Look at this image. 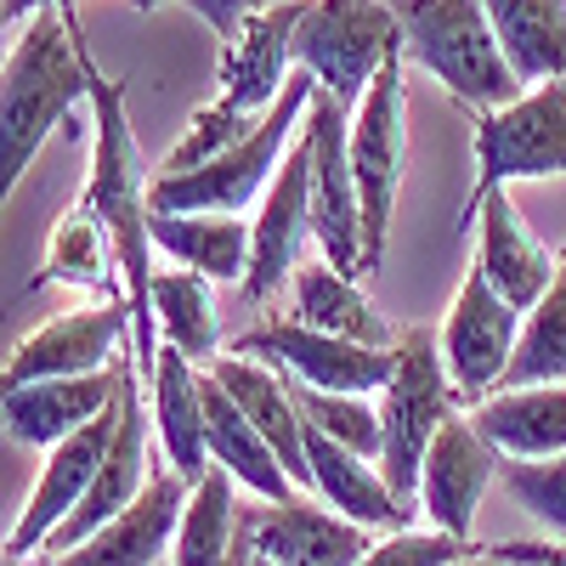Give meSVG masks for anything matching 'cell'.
Returning a JSON list of instances; mask_svg holds the SVG:
<instances>
[{
	"label": "cell",
	"instance_id": "6da1fadb",
	"mask_svg": "<svg viewBox=\"0 0 566 566\" xmlns=\"http://www.w3.org/2000/svg\"><path fill=\"white\" fill-rule=\"evenodd\" d=\"M85 69H91V108H97V154H91V181H85V210L108 227L114 239V255H119V272H125V306H130V323H136V340H130V357H136V374L154 380V357H159V323H154V266H148V221H154V205H148V176H142V148H136V130L125 119V80H108L85 52Z\"/></svg>",
	"mask_w": 566,
	"mask_h": 566
},
{
	"label": "cell",
	"instance_id": "7a4b0ae2",
	"mask_svg": "<svg viewBox=\"0 0 566 566\" xmlns=\"http://www.w3.org/2000/svg\"><path fill=\"white\" fill-rule=\"evenodd\" d=\"M80 97H91V69L74 34V12H34L7 52V74H0V187L7 193L23 181L45 136L74 114Z\"/></svg>",
	"mask_w": 566,
	"mask_h": 566
},
{
	"label": "cell",
	"instance_id": "3957f363",
	"mask_svg": "<svg viewBox=\"0 0 566 566\" xmlns=\"http://www.w3.org/2000/svg\"><path fill=\"white\" fill-rule=\"evenodd\" d=\"M391 12L402 23V52L431 80H442L448 97L476 119L510 108L527 91L515 80L482 0H391Z\"/></svg>",
	"mask_w": 566,
	"mask_h": 566
},
{
	"label": "cell",
	"instance_id": "277c9868",
	"mask_svg": "<svg viewBox=\"0 0 566 566\" xmlns=\"http://www.w3.org/2000/svg\"><path fill=\"white\" fill-rule=\"evenodd\" d=\"M312 97H317V80L306 69H295L290 91H283L277 108L255 125L250 142H239V148H227L221 159L187 170V176H154V187H148L154 216H239L255 199H266L277 165L290 159L295 136L306 130Z\"/></svg>",
	"mask_w": 566,
	"mask_h": 566
},
{
	"label": "cell",
	"instance_id": "5b68a950",
	"mask_svg": "<svg viewBox=\"0 0 566 566\" xmlns=\"http://www.w3.org/2000/svg\"><path fill=\"white\" fill-rule=\"evenodd\" d=\"M453 413H470L459 386L448 380L442 368V346L431 328H408L397 340V374L391 386L380 391V424H386V453H380V470L402 504H419V470H424V453H431L437 431L453 419Z\"/></svg>",
	"mask_w": 566,
	"mask_h": 566
},
{
	"label": "cell",
	"instance_id": "8992f818",
	"mask_svg": "<svg viewBox=\"0 0 566 566\" xmlns=\"http://www.w3.org/2000/svg\"><path fill=\"white\" fill-rule=\"evenodd\" d=\"M402 52V23L391 0H312L295 29V69L317 80L335 103L357 108L391 57Z\"/></svg>",
	"mask_w": 566,
	"mask_h": 566
},
{
	"label": "cell",
	"instance_id": "52a82bcc",
	"mask_svg": "<svg viewBox=\"0 0 566 566\" xmlns=\"http://www.w3.org/2000/svg\"><path fill=\"white\" fill-rule=\"evenodd\" d=\"M402 159H408V80H402V52H397L374 74L363 103L352 108V176H357V205H363V277H374L386 261Z\"/></svg>",
	"mask_w": 566,
	"mask_h": 566
},
{
	"label": "cell",
	"instance_id": "ba28073f",
	"mask_svg": "<svg viewBox=\"0 0 566 566\" xmlns=\"http://www.w3.org/2000/svg\"><path fill=\"white\" fill-rule=\"evenodd\" d=\"M544 176H566V80H544L510 108L476 119V187L464 199V221H476V210L510 181Z\"/></svg>",
	"mask_w": 566,
	"mask_h": 566
},
{
	"label": "cell",
	"instance_id": "9c48e42d",
	"mask_svg": "<svg viewBox=\"0 0 566 566\" xmlns=\"http://www.w3.org/2000/svg\"><path fill=\"white\" fill-rule=\"evenodd\" d=\"M227 352L272 363L290 380H301L312 391H335V397H380L397 374V346H363V340H340V335H317V328H306L295 317H272V323L250 328V335H239Z\"/></svg>",
	"mask_w": 566,
	"mask_h": 566
},
{
	"label": "cell",
	"instance_id": "30bf717a",
	"mask_svg": "<svg viewBox=\"0 0 566 566\" xmlns=\"http://www.w3.org/2000/svg\"><path fill=\"white\" fill-rule=\"evenodd\" d=\"M515 340H522V312H515L482 266H470L459 295L437 328V346H442V368L448 380L459 386L464 408L488 402L499 386H504V368L515 357Z\"/></svg>",
	"mask_w": 566,
	"mask_h": 566
},
{
	"label": "cell",
	"instance_id": "8fae6325",
	"mask_svg": "<svg viewBox=\"0 0 566 566\" xmlns=\"http://www.w3.org/2000/svg\"><path fill=\"white\" fill-rule=\"evenodd\" d=\"M312 142V239L328 266L346 277H363V205H357V176H352V108L335 103L328 91L312 97L306 114Z\"/></svg>",
	"mask_w": 566,
	"mask_h": 566
},
{
	"label": "cell",
	"instance_id": "7c38bea8",
	"mask_svg": "<svg viewBox=\"0 0 566 566\" xmlns=\"http://www.w3.org/2000/svg\"><path fill=\"white\" fill-rule=\"evenodd\" d=\"M119 419H125V402H114L103 419H91L85 431H74L69 442H57L52 453H45L40 482L29 488V504H23V515L7 533V560H29L34 549H45L52 533L85 504V493L97 488V470L108 464V448L119 437Z\"/></svg>",
	"mask_w": 566,
	"mask_h": 566
},
{
	"label": "cell",
	"instance_id": "4fadbf2b",
	"mask_svg": "<svg viewBox=\"0 0 566 566\" xmlns=\"http://www.w3.org/2000/svg\"><path fill=\"white\" fill-rule=\"evenodd\" d=\"M125 340H136V323H130V306L125 301L52 317V323H40L34 335H23L12 346L7 374H0V391L34 386V380H80V374H108L114 368V352H130Z\"/></svg>",
	"mask_w": 566,
	"mask_h": 566
},
{
	"label": "cell",
	"instance_id": "5bb4252c",
	"mask_svg": "<svg viewBox=\"0 0 566 566\" xmlns=\"http://www.w3.org/2000/svg\"><path fill=\"white\" fill-rule=\"evenodd\" d=\"M499 476H504V453L470 424V413H453L419 470V504L431 515V527L453 538H476V510Z\"/></svg>",
	"mask_w": 566,
	"mask_h": 566
},
{
	"label": "cell",
	"instance_id": "9a60e30c",
	"mask_svg": "<svg viewBox=\"0 0 566 566\" xmlns=\"http://www.w3.org/2000/svg\"><path fill=\"white\" fill-rule=\"evenodd\" d=\"M306 7L312 0L272 7V12L250 18L239 29V40L221 45L216 103H227L232 114H250V119H266L277 108V97L290 91V74H295V29H301Z\"/></svg>",
	"mask_w": 566,
	"mask_h": 566
},
{
	"label": "cell",
	"instance_id": "2e32d148",
	"mask_svg": "<svg viewBox=\"0 0 566 566\" xmlns=\"http://www.w3.org/2000/svg\"><path fill=\"white\" fill-rule=\"evenodd\" d=\"M255 244H250V277H244V301H266L272 290H283V277L301 272V244L312 232V142L306 130L295 136L290 159L277 165L261 216L250 221Z\"/></svg>",
	"mask_w": 566,
	"mask_h": 566
},
{
	"label": "cell",
	"instance_id": "e0dca14e",
	"mask_svg": "<svg viewBox=\"0 0 566 566\" xmlns=\"http://www.w3.org/2000/svg\"><path fill=\"white\" fill-rule=\"evenodd\" d=\"M119 402H125V419H119V437H114V448H108V464L97 470V488L85 493V504L52 533V544H45V549H52V560L69 555V549H80L85 538H97L114 515H125V510L142 499V488L154 482V470H148V402H142L136 357L125 363V391H119Z\"/></svg>",
	"mask_w": 566,
	"mask_h": 566
},
{
	"label": "cell",
	"instance_id": "ac0fdd59",
	"mask_svg": "<svg viewBox=\"0 0 566 566\" xmlns=\"http://www.w3.org/2000/svg\"><path fill=\"white\" fill-rule=\"evenodd\" d=\"M125 363H114L108 374H80V380H34V386L0 391V424H7V437L52 453L57 442H69L74 431H85L91 419H103L119 402Z\"/></svg>",
	"mask_w": 566,
	"mask_h": 566
},
{
	"label": "cell",
	"instance_id": "d6986e66",
	"mask_svg": "<svg viewBox=\"0 0 566 566\" xmlns=\"http://www.w3.org/2000/svg\"><path fill=\"white\" fill-rule=\"evenodd\" d=\"M244 527L261 560L272 566H363V555L374 549V533L346 522L328 504H261L244 510Z\"/></svg>",
	"mask_w": 566,
	"mask_h": 566
},
{
	"label": "cell",
	"instance_id": "ffe728a7",
	"mask_svg": "<svg viewBox=\"0 0 566 566\" xmlns=\"http://www.w3.org/2000/svg\"><path fill=\"white\" fill-rule=\"evenodd\" d=\"M187 499H193V488L170 464H159L154 482L142 488V499L125 515H114L97 538L57 555L52 566H165V555L176 549V533H181Z\"/></svg>",
	"mask_w": 566,
	"mask_h": 566
},
{
	"label": "cell",
	"instance_id": "44dd1931",
	"mask_svg": "<svg viewBox=\"0 0 566 566\" xmlns=\"http://www.w3.org/2000/svg\"><path fill=\"white\" fill-rule=\"evenodd\" d=\"M210 374L227 386V397L250 413V424L272 442V453L283 459L290 482L301 493H312V464H306V419H301V402H295V386L290 374L272 368V363H255V357H239V352H221L210 363Z\"/></svg>",
	"mask_w": 566,
	"mask_h": 566
},
{
	"label": "cell",
	"instance_id": "7402d4cb",
	"mask_svg": "<svg viewBox=\"0 0 566 566\" xmlns=\"http://www.w3.org/2000/svg\"><path fill=\"white\" fill-rule=\"evenodd\" d=\"M476 266L488 272V283L522 317L549 295V283L560 272V261L527 232L522 210H515V199H510V187L476 210Z\"/></svg>",
	"mask_w": 566,
	"mask_h": 566
},
{
	"label": "cell",
	"instance_id": "603a6c76",
	"mask_svg": "<svg viewBox=\"0 0 566 566\" xmlns=\"http://www.w3.org/2000/svg\"><path fill=\"white\" fill-rule=\"evenodd\" d=\"M306 464H312V493L328 504V510H340L346 522L357 527H380V533H402L413 527V504H402L386 482V470L374 464V459H357L352 448L340 442H328L323 431H312L306 424Z\"/></svg>",
	"mask_w": 566,
	"mask_h": 566
},
{
	"label": "cell",
	"instance_id": "cb8c5ba5",
	"mask_svg": "<svg viewBox=\"0 0 566 566\" xmlns=\"http://www.w3.org/2000/svg\"><path fill=\"white\" fill-rule=\"evenodd\" d=\"M148 386H154V431H159L165 464L187 488H199L216 470L210 464V442H205V368L159 340Z\"/></svg>",
	"mask_w": 566,
	"mask_h": 566
},
{
	"label": "cell",
	"instance_id": "d4e9b609",
	"mask_svg": "<svg viewBox=\"0 0 566 566\" xmlns=\"http://www.w3.org/2000/svg\"><path fill=\"white\" fill-rule=\"evenodd\" d=\"M205 442H210V464L227 470L239 488H250L261 504H295L301 488L290 482L283 459L272 453V442L250 424V413L227 397V386L205 368Z\"/></svg>",
	"mask_w": 566,
	"mask_h": 566
},
{
	"label": "cell",
	"instance_id": "484cf974",
	"mask_svg": "<svg viewBox=\"0 0 566 566\" xmlns=\"http://www.w3.org/2000/svg\"><path fill=\"white\" fill-rule=\"evenodd\" d=\"M470 424L504 459H560L566 453V386H522L493 391L470 408Z\"/></svg>",
	"mask_w": 566,
	"mask_h": 566
},
{
	"label": "cell",
	"instance_id": "4316f807",
	"mask_svg": "<svg viewBox=\"0 0 566 566\" xmlns=\"http://www.w3.org/2000/svg\"><path fill=\"white\" fill-rule=\"evenodd\" d=\"M290 317L317 328V335H340V340H363V346H397L391 323L374 312V301L357 290V277H346L328 261H306L290 277Z\"/></svg>",
	"mask_w": 566,
	"mask_h": 566
},
{
	"label": "cell",
	"instance_id": "83f0119b",
	"mask_svg": "<svg viewBox=\"0 0 566 566\" xmlns=\"http://www.w3.org/2000/svg\"><path fill=\"white\" fill-rule=\"evenodd\" d=\"M148 239L170 261H181L187 272H199L210 283H239V290H244V277H250L255 232L239 216H154Z\"/></svg>",
	"mask_w": 566,
	"mask_h": 566
},
{
	"label": "cell",
	"instance_id": "f1b7e54d",
	"mask_svg": "<svg viewBox=\"0 0 566 566\" xmlns=\"http://www.w3.org/2000/svg\"><path fill=\"white\" fill-rule=\"evenodd\" d=\"M504 57L527 91L566 80V0H482Z\"/></svg>",
	"mask_w": 566,
	"mask_h": 566
},
{
	"label": "cell",
	"instance_id": "f546056e",
	"mask_svg": "<svg viewBox=\"0 0 566 566\" xmlns=\"http://www.w3.org/2000/svg\"><path fill=\"white\" fill-rule=\"evenodd\" d=\"M154 323H159V340L176 346L181 357H193V363L221 357V317H216L210 277L187 272V266L154 272Z\"/></svg>",
	"mask_w": 566,
	"mask_h": 566
},
{
	"label": "cell",
	"instance_id": "4dcf8cb0",
	"mask_svg": "<svg viewBox=\"0 0 566 566\" xmlns=\"http://www.w3.org/2000/svg\"><path fill=\"white\" fill-rule=\"evenodd\" d=\"M239 527H244L239 482H232L227 470H210V476L193 488V499H187L170 566H227L232 544H239Z\"/></svg>",
	"mask_w": 566,
	"mask_h": 566
},
{
	"label": "cell",
	"instance_id": "1f68e13d",
	"mask_svg": "<svg viewBox=\"0 0 566 566\" xmlns=\"http://www.w3.org/2000/svg\"><path fill=\"white\" fill-rule=\"evenodd\" d=\"M522 386H566V244H560V272L549 295L522 317V340H515L499 391H522Z\"/></svg>",
	"mask_w": 566,
	"mask_h": 566
},
{
	"label": "cell",
	"instance_id": "d6a6232c",
	"mask_svg": "<svg viewBox=\"0 0 566 566\" xmlns=\"http://www.w3.org/2000/svg\"><path fill=\"white\" fill-rule=\"evenodd\" d=\"M114 239H108V227L91 216L85 205H74L57 232H52V244H45V266L34 272V290L40 283H85V290H114Z\"/></svg>",
	"mask_w": 566,
	"mask_h": 566
},
{
	"label": "cell",
	"instance_id": "836d02e7",
	"mask_svg": "<svg viewBox=\"0 0 566 566\" xmlns=\"http://www.w3.org/2000/svg\"><path fill=\"white\" fill-rule=\"evenodd\" d=\"M295 386V402H301V419L312 424V431H323L328 442L352 448L357 459H374L380 464L386 453V424H380V408H374L368 397H335V391H312L301 380Z\"/></svg>",
	"mask_w": 566,
	"mask_h": 566
},
{
	"label": "cell",
	"instance_id": "e575fe53",
	"mask_svg": "<svg viewBox=\"0 0 566 566\" xmlns=\"http://www.w3.org/2000/svg\"><path fill=\"white\" fill-rule=\"evenodd\" d=\"M499 482L544 533L566 544V453L560 459H504Z\"/></svg>",
	"mask_w": 566,
	"mask_h": 566
},
{
	"label": "cell",
	"instance_id": "d590c367",
	"mask_svg": "<svg viewBox=\"0 0 566 566\" xmlns=\"http://www.w3.org/2000/svg\"><path fill=\"white\" fill-rule=\"evenodd\" d=\"M488 544L476 538H453V533H437V527H402V533H386L374 538V549L363 555V566H453V560H470L482 555Z\"/></svg>",
	"mask_w": 566,
	"mask_h": 566
},
{
	"label": "cell",
	"instance_id": "8d00e7d4",
	"mask_svg": "<svg viewBox=\"0 0 566 566\" xmlns=\"http://www.w3.org/2000/svg\"><path fill=\"white\" fill-rule=\"evenodd\" d=\"M193 18H205L210 29H216V40L227 45V40H239V29L250 23V18H261V12H272V7H290V0H181Z\"/></svg>",
	"mask_w": 566,
	"mask_h": 566
},
{
	"label": "cell",
	"instance_id": "74e56055",
	"mask_svg": "<svg viewBox=\"0 0 566 566\" xmlns=\"http://www.w3.org/2000/svg\"><path fill=\"white\" fill-rule=\"evenodd\" d=\"M52 7H69V0H7V29L12 23H29L34 12H52Z\"/></svg>",
	"mask_w": 566,
	"mask_h": 566
},
{
	"label": "cell",
	"instance_id": "f35d334b",
	"mask_svg": "<svg viewBox=\"0 0 566 566\" xmlns=\"http://www.w3.org/2000/svg\"><path fill=\"white\" fill-rule=\"evenodd\" d=\"M227 566H255V544H250V527H239V544H232V560Z\"/></svg>",
	"mask_w": 566,
	"mask_h": 566
},
{
	"label": "cell",
	"instance_id": "ab89813d",
	"mask_svg": "<svg viewBox=\"0 0 566 566\" xmlns=\"http://www.w3.org/2000/svg\"><path fill=\"white\" fill-rule=\"evenodd\" d=\"M453 566H504L493 549H482V555H470V560H453Z\"/></svg>",
	"mask_w": 566,
	"mask_h": 566
},
{
	"label": "cell",
	"instance_id": "60d3db41",
	"mask_svg": "<svg viewBox=\"0 0 566 566\" xmlns=\"http://www.w3.org/2000/svg\"><path fill=\"white\" fill-rule=\"evenodd\" d=\"M130 7H136V12H154V7H165V0H130Z\"/></svg>",
	"mask_w": 566,
	"mask_h": 566
},
{
	"label": "cell",
	"instance_id": "b9f144b4",
	"mask_svg": "<svg viewBox=\"0 0 566 566\" xmlns=\"http://www.w3.org/2000/svg\"><path fill=\"white\" fill-rule=\"evenodd\" d=\"M255 566H272V560H261V555H255Z\"/></svg>",
	"mask_w": 566,
	"mask_h": 566
},
{
	"label": "cell",
	"instance_id": "7bdbcfd3",
	"mask_svg": "<svg viewBox=\"0 0 566 566\" xmlns=\"http://www.w3.org/2000/svg\"><path fill=\"white\" fill-rule=\"evenodd\" d=\"M7 566H23V560H7Z\"/></svg>",
	"mask_w": 566,
	"mask_h": 566
}]
</instances>
